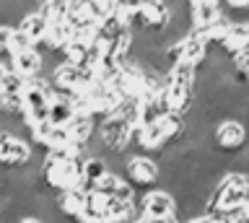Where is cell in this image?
Returning <instances> with one entry per match:
<instances>
[{
  "label": "cell",
  "instance_id": "obj_1",
  "mask_svg": "<svg viewBox=\"0 0 249 223\" xmlns=\"http://www.w3.org/2000/svg\"><path fill=\"white\" fill-rule=\"evenodd\" d=\"M54 96V88L50 81L44 78H31L26 81V88H23V109H21V120L29 130L47 122V109H50V102Z\"/></svg>",
  "mask_w": 249,
  "mask_h": 223
},
{
  "label": "cell",
  "instance_id": "obj_2",
  "mask_svg": "<svg viewBox=\"0 0 249 223\" xmlns=\"http://www.w3.org/2000/svg\"><path fill=\"white\" fill-rule=\"evenodd\" d=\"M210 137H213L218 153L239 156V153L247 148V143H249V130H247V125L239 117H226V120L215 122Z\"/></svg>",
  "mask_w": 249,
  "mask_h": 223
},
{
  "label": "cell",
  "instance_id": "obj_3",
  "mask_svg": "<svg viewBox=\"0 0 249 223\" xmlns=\"http://www.w3.org/2000/svg\"><path fill=\"white\" fill-rule=\"evenodd\" d=\"M138 210L143 218L163 223L177 213V200L169 189H148L138 197Z\"/></svg>",
  "mask_w": 249,
  "mask_h": 223
},
{
  "label": "cell",
  "instance_id": "obj_4",
  "mask_svg": "<svg viewBox=\"0 0 249 223\" xmlns=\"http://www.w3.org/2000/svg\"><path fill=\"white\" fill-rule=\"evenodd\" d=\"M124 174L132 187H151V184L161 182V164L153 156L135 153L124 161Z\"/></svg>",
  "mask_w": 249,
  "mask_h": 223
},
{
  "label": "cell",
  "instance_id": "obj_5",
  "mask_svg": "<svg viewBox=\"0 0 249 223\" xmlns=\"http://www.w3.org/2000/svg\"><path fill=\"white\" fill-rule=\"evenodd\" d=\"M34 151H31V143L23 140L21 135L11 133V130H0V164L8 169H18L26 166Z\"/></svg>",
  "mask_w": 249,
  "mask_h": 223
},
{
  "label": "cell",
  "instance_id": "obj_6",
  "mask_svg": "<svg viewBox=\"0 0 249 223\" xmlns=\"http://www.w3.org/2000/svg\"><path fill=\"white\" fill-rule=\"evenodd\" d=\"M187 16H190V32L200 34L223 16V5L215 0H195L187 3Z\"/></svg>",
  "mask_w": 249,
  "mask_h": 223
},
{
  "label": "cell",
  "instance_id": "obj_7",
  "mask_svg": "<svg viewBox=\"0 0 249 223\" xmlns=\"http://www.w3.org/2000/svg\"><path fill=\"white\" fill-rule=\"evenodd\" d=\"M8 57H11V70L18 73L23 81L39 78V73L44 68V55L36 47H29V50L16 52V55H8Z\"/></svg>",
  "mask_w": 249,
  "mask_h": 223
},
{
  "label": "cell",
  "instance_id": "obj_8",
  "mask_svg": "<svg viewBox=\"0 0 249 223\" xmlns=\"http://www.w3.org/2000/svg\"><path fill=\"white\" fill-rule=\"evenodd\" d=\"M73 117H75L73 99L62 96V94H54L52 102H50V109H47V122H50L52 127H68Z\"/></svg>",
  "mask_w": 249,
  "mask_h": 223
},
{
  "label": "cell",
  "instance_id": "obj_9",
  "mask_svg": "<svg viewBox=\"0 0 249 223\" xmlns=\"http://www.w3.org/2000/svg\"><path fill=\"white\" fill-rule=\"evenodd\" d=\"M16 29H18V32H21V34L26 36V39L36 47L39 42H44L47 29H50V21H47L39 11H31V13H26V16L21 18V24L16 26Z\"/></svg>",
  "mask_w": 249,
  "mask_h": 223
},
{
  "label": "cell",
  "instance_id": "obj_10",
  "mask_svg": "<svg viewBox=\"0 0 249 223\" xmlns=\"http://www.w3.org/2000/svg\"><path fill=\"white\" fill-rule=\"evenodd\" d=\"M83 197H86L83 187H70V189L57 192V197H54L57 213H62L65 218H78V213H81V207H83Z\"/></svg>",
  "mask_w": 249,
  "mask_h": 223
},
{
  "label": "cell",
  "instance_id": "obj_11",
  "mask_svg": "<svg viewBox=\"0 0 249 223\" xmlns=\"http://www.w3.org/2000/svg\"><path fill=\"white\" fill-rule=\"evenodd\" d=\"M93 133H96V120L89 117V114H75L73 120H70L68 125V135H70V143L73 145H86L93 137Z\"/></svg>",
  "mask_w": 249,
  "mask_h": 223
},
{
  "label": "cell",
  "instance_id": "obj_12",
  "mask_svg": "<svg viewBox=\"0 0 249 223\" xmlns=\"http://www.w3.org/2000/svg\"><path fill=\"white\" fill-rule=\"evenodd\" d=\"M23 88H26V81L13 70H8L3 75V81H0V96H5V99H21Z\"/></svg>",
  "mask_w": 249,
  "mask_h": 223
},
{
  "label": "cell",
  "instance_id": "obj_13",
  "mask_svg": "<svg viewBox=\"0 0 249 223\" xmlns=\"http://www.w3.org/2000/svg\"><path fill=\"white\" fill-rule=\"evenodd\" d=\"M122 182H124V179H122L120 174L109 172V174H107L101 182H96V184H93V192H99L101 197H114V195H117V189L122 187Z\"/></svg>",
  "mask_w": 249,
  "mask_h": 223
},
{
  "label": "cell",
  "instance_id": "obj_14",
  "mask_svg": "<svg viewBox=\"0 0 249 223\" xmlns=\"http://www.w3.org/2000/svg\"><path fill=\"white\" fill-rule=\"evenodd\" d=\"M231 70H233V78H244L249 73V47L231 55Z\"/></svg>",
  "mask_w": 249,
  "mask_h": 223
},
{
  "label": "cell",
  "instance_id": "obj_15",
  "mask_svg": "<svg viewBox=\"0 0 249 223\" xmlns=\"http://www.w3.org/2000/svg\"><path fill=\"white\" fill-rule=\"evenodd\" d=\"M16 223H44L39 215H23V218H16Z\"/></svg>",
  "mask_w": 249,
  "mask_h": 223
},
{
  "label": "cell",
  "instance_id": "obj_16",
  "mask_svg": "<svg viewBox=\"0 0 249 223\" xmlns=\"http://www.w3.org/2000/svg\"><path fill=\"white\" fill-rule=\"evenodd\" d=\"M132 223H161V221H151V218H143V215H140V218H135Z\"/></svg>",
  "mask_w": 249,
  "mask_h": 223
},
{
  "label": "cell",
  "instance_id": "obj_17",
  "mask_svg": "<svg viewBox=\"0 0 249 223\" xmlns=\"http://www.w3.org/2000/svg\"><path fill=\"white\" fill-rule=\"evenodd\" d=\"M5 73H8V70H5L3 65H0V81H3V75H5Z\"/></svg>",
  "mask_w": 249,
  "mask_h": 223
},
{
  "label": "cell",
  "instance_id": "obj_18",
  "mask_svg": "<svg viewBox=\"0 0 249 223\" xmlns=\"http://www.w3.org/2000/svg\"><path fill=\"white\" fill-rule=\"evenodd\" d=\"M0 189H3V182H0Z\"/></svg>",
  "mask_w": 249,
  "mask_h": 223
}]
</instances>
